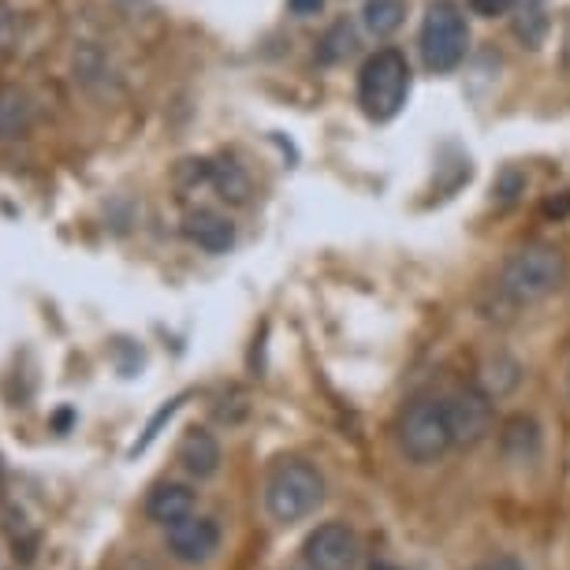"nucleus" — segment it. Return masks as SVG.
<instances>
[{"mask_svg": "<svg viewBox=\"0 0 570 570\" xmlns=\"http://www.w3.org/2000/svg\"><path fill=\"white\" fill-rule=\"evenodd\" d=\"M567 284V257L552 243H525L519 246L500 273V292L519 306L544 303Z\"/></svg>", "mask_w": 570, "mask_h": 570, "instance_id": "1", "label": "nucleus"}, {"mask_svg": "<svg viewBox=\"0 0 570 570\" xmlns=\"http://www.w3.org/2000/svg\"><path fill=\"white\" fill-rule=\"evenodd\" d=\"M411 98V60L400 49L384 46L370 52L358 68V105L373 124H389Z\"/></svg>", "mask_w": 570, "mask_h": 570, "instance_id": "2", "label": "nucleus"}, {"mask_svg": "<svg viewBox=\"0 0 570 570\" xmlns=\"http://www.w3.org/2000/svg\"><path fill=\"white\" fill-rule=\"evenodd\" d=\"M325 503V478L306 459H279L265 478V508L276 522L292 525L309 519Z\"/></svg>", "mask_w": 570, "mask_h": 570, "instance_id": "3", "label": "nucleus"}, {"mask_svg": "<svg viewBox=\"0 0 570 570\" xmlns=\"http://www.w3.org/2000/svg\"><path fill=\"white\" fill-rule=\"evenodd\" d=\"M417 49H422V63L433 75L455 71L470 52V23L466 12L455 0H433L425 8L422 30H417Z\"/></svg>", "mask_w": 570, "mask_h": 570, "instance_id": "4", "label": "nucleus"}, {"mask_svg": "<svg viewBox=\"0 0 570 570\" xmlns=\"http://www.w3.org/2000/svg\"><path fill=\"white\" fill-rule=\"evenodd\" d=\"M395 440H400V451L414 466H433L448 455L451 444V425H448V406L444 400H414L400 417V429H395Z\"/></svg>", "mask_w": 570, "mask_h": 570, "instance_id": "5", "label": "nucleus"}, {"mask_svg": "<svg viewBox=\"0 0 570 570\" xmlns=\"http://www.w3.org/2000/svg\"><path fill=\"white\" fill-rule=\"evenodd\" d=\"M448 406V425H451V444L455 448H478L481 440L492 433V395L481 384H466L455 395L444 400Z\"/></svg>", "mask_w": 570, "mask_h": 570, "instance_id": "6", "label": "nucleus"}, {"mask_svg": "<svg viewBox=\"0 0 570 570\" xmlns=\"http://www.w3.org/2000/svg\"><path fill=\"white\" fill-rule=\"evenodd\" d=\"M303 556L309 570H354L358 567V537L351 525L325 522L306 537Z\"/></svg>", "mask_w": 570, "mask_h": 570, "instance_id": "7", "label": "nucleus"}, {"mask_svg": "<svg viewBox=\"0 0 570 570\" xmlns=\"http://www.w3.org/2000/svg\"><path fill=\"white\" fill-rule=\"evenodd\" d=\"M168 552L187 567L209 563L220 552V525L213 519H202V514H187L183 522L168 525Z\"/></svg>", "mask_w": 570, "mask_h": 570, "instance_id": "8", "label": "nucleus"}, {"mask_svg": "<svg viewBox=\"0 0 570 570\" xmlns=\"http://www.w3.org/2000/svg\"><path fill=\"white\" fill-rule=\"evenodd\" d=\"M183 239L206 254H228L235 243V224L220 209H190L183 217Z\"/></svg>", "mask_w": 570, "mask_h": 570, "instance_id": "9", "label": "nucleus"}, {"mask_svg": "<svg viewBox=\"0 0 570 570\" xmlns=\"http://www.w3.org/2000/svg\"><path fill=\"white\" fill-rule=\"evenodd\" d=\"M176 462L183 470L190 473L195 481H209L213 473L220 470V444L209 429H187L179 436V448H176Z\"/></svg>", "mask_w": 570, "mask_h": 570, "instance_id": "10", "label": "nucleus"}, {"mask_svg": "<svg viewBox=\"0 0 570 570\" xmlns=\"http://www.w3.org/2000/svg\"><path fill=\"white\" fill-rule=\"evenodd\" d=\"M500 451L514 466H530L541 459V425L530 414H511L500 429Z\"/></svg>", "mask_w": 570, "mask_h": 570, "instance_id": "11", "label": "nucleus"}, {"mask_svg": "<svg viewBox=\"0 0 570 570\" xmlns=\"http://www.w3.org/2000/svg\"><path fill=\"white\" fill-rule=\"evenodd\" d=\"M35 124V101L19 82H0V146L27 138Z\"/></svg>", "mask_w": 570, "mask_h": 570, "instance_id": "12", "label": "nucleus"}, {"mask_svg": "<svg viewBox=\"0 0 570 570\" xmlns=\"http://www.w3.org/2000/svg\"><path fill=\"white\" fill-rule=\"evenodd\" d=\"M146 514L157 525H176L187 519V514H195V492L187 485H179V481H160V485L149 489Z\"/></svg>", "mask_w": 570, "mask_h": 570, "instance_id": "13", "label": "nucleus"}, {"mask_svg": "<svg viewBox=\"0 0 570 570\" xmlns=\"http://www.w3.org/2000/svg\"><path fill=\"white\" fill-rule=\"evenodd\" d=\"M209 187L217 190L220 202H228V206H246L250 195H254V183H250L246 168L235 157H217V160H213Z\"/></svg>", "mask_w": 570, "mask_h": 570, "instance_id": "14", "label": "nucleus"}, {"mask_svg": "<svg viewBox=\"0 0 570 570\" xmlns=\"http://www.w3.org/2000/svg\"><path fill=\"white\" fill-rule=\"evenodd\" d=\"M406 23V0H362V27L376 41H389Z\"/></svg>", "mask_w": 570, "mask_h": 570, "instance_id": "15", "label": "nucleus"}, {"mask_svg": "<svg viewBox=\"0 0 570 570\" xmlns=\"http://www.w3.org/2000/svg\"><path fill=\"white\" fill-rule=\"evenodd\" d=\"M354 46H358V35H354V27L347 23V19H336L325 35H321L317 41V60L325 63V68H336V63H343L354 52Z\"/></svg>", "mask_w": 570, "mask_h": 570, "instance_id": "16", "label": "nucleus"}, {"mask_svg": "<svg viewBox=\"0 0 570 570\" xmlns=\"http://www.w3.org/2000/svg\"><path fill=\"white\" fill-rule=\"evenodd\" d=\"M548 30V12H544V0H519L514 4V35H519L522 46H541Z\"/></svg>", "mask_w": 570, "mask_h": 570, "instance_id": "17", "label": "nucleus"}, {"mask_svg": "<svg viewBox=\"0 0 570 570\" xmlns=\"http://www.w3.org/2000/svg\"><path fill=\"white\" fill-rule=\"evenodd\" d=\"M519 362L508 358V354H497V358H489L485 365H481V389H485L492 400H500V395L514 392V384H519Z\"/></svg>", "mask_w": 570, "mask_h": 570, "instance_id": "18", "label": "nucleus"}, {"mask_svg": "<svg viewBox=\"0 0 570 570\" xmlns=\"http://www.w3.org/2000/svg\"><path fill=\"white\" fill-rule=\"evenodd\" d=\"M209 179H213V160H206V157H198V160L190 157L176 168V183L183 190H198V187H206Z\"/></svg>", "mask_w": 570, "mask_h": 570, "instance_id": "19", "label": "nucleus"}, {"mask_svg": "<svg viewBox=\"0 0 570 570\" xmlns=\"http://www.w3.org/2000/svg\"><path fill=\"white\" fill-rule=\"evenodd\" d=\"M16 35H19V12L8 4V0H0V60L12 52Z\"/></svg>", "mask_w": 570, "mask_h": 570, "instance_id": "20", "label": "nucleus"}, {"mask_svg": "<svg viewBox=\"0 0 570 570\" xmlns=\"http://www.w3.org/2000/svg\"><path fill=\"white\" fill-rule=\"evenodd\" d=\"M514 4H519V0H470V12L481 19H500L514 12Z\"/></svg>", "mask_w": 570, "mask_h": 570, "instance_id": "21", "label": "nucleus"}, {"mask_svg": "<svg viewBox=\"0 0 570 570\" xmlns=\"http://www.w3.org/2000/svg\"><path fill=\"white\" fill-rule=\"evenodd\" d=\"M287 12L295 19H314L325 12V0H287Z\"/></svg>", "mask_w": 570, "mask_h": 570, "instance_id": "22", "label": "nucleus"}, {"mask_svg": "<svg viewBox=\"0 0 570 570\" xmlns=\"http://www.w3.org/2000/svg\"><path fill=\"white\" fill-rule=\"evenodd\" d=\"M179 403H183V400H171V403L165 406V411H160V414L154 417V422H149V429H146V436H142V440H138V448H135V451H142V448H149V440H154V436H157V429H160V422H168V417H171V414H176V411H179Z\"/></svg>", "mask_w": 570, "mask_h": 570, "instance_id": "23", "label": "nucleus"}, {"mask_svg": "<svg viewBox=\"0 0 570 570\" xmlns=\"http://www.w3.org/2000/svg\"><path fill=\"white\" fill-rule=\"evenodd\" d=\"M489 570H525V567H522V563H519V559H514V556H500L497 563H492Z\"/></svg>", "mask_w": 570, "mask_h": 570, "instance_id": "24", "label": "nucleus"}, {"mask_svg": "<svg viewBox=\"0 0 570 570\" xmlns=\"http://www.w3.org/2000/svg\"><path fill=\"white\" fill-rule=\"evenodd\" d=\"M52 425H57V429H60V433H63V429H68V425H71V411H60L57 417H52Z\"/></svg>", "mask_w": 570, "mask_h": 570, "instance_id": "25", "label": "nucleus"}, {"mask_svg": "<svg viewBox=\"0 0 570 570\" xmlns=\"http://www.w3.org/2000/svg\"><path fill=\"white\" fill-rule=\"evenodd\" d=\"M0 489H4V466H0Z\"/></svg>", "mask_w": 570, "mask_h": 570, "instance_id": "26", "label": "nucleus"}, {"mask_svg": "<svg viewBox=\"0 0 570 570\" xmlns=\"http://www.w3.org/2000/svg\"><path fill=\"white\" fill-rule=\"evenodd\" d=\"M567 389H570V373H567Z\"/></svg>", "mask_w": 570, "mask_h": 570, "instance_id": "27", "label": "nucleus"}]
</instances>
